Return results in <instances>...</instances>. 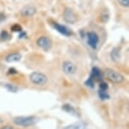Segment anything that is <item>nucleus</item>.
<instances>
[{
	"mask_svg": "<svg viewBox=\"0 0 129 129\" xmlns=\"http://www.w3.org/2000/svg\"><path fill=\"white\" fill-rule=\"evenodd\" d=\"M62 129H85V124L84 122L79 121V122H76L65 126Z\"/></svg>",
	"mask_w": 129,
	"mask_h": 129,
	"instance_id": "14",
	"label": "nucleus"
},
{
	"mask_svg": "<svg viewBox=\"0 0 129 129\" xmlns=\"http://www.w3.org/2000/svg\"><path fill=\"white\" fill-rule=\"evenodd\" d=\"M5 19H6L5 14H4V13H2V12H0V23L5 21Z\"/></svg>",
	"mask_w": 129,
	"mask_h": 129,
	"instance_id": "22",
	"label": "nucleus"
},
{
	"mask_svg": "<svg viewBox=\"0 0 129 129\" xmlns=\"http://www.w3.org/2000/svg\"><path fill=\"white\" fill-rule=\"evenodd\" d=\"M92 79L94 80V82L95 81H101L102 80V77H103V75H102V72L101 71V70L99 69L98 67H93L92 68V70H91V75L90 77Z\"/></svg>",
	"mask_w": 129,
	"mask_h": 129,
	"instance_id": "10",
	"label": "nucleus"
},
{
	"mask_svg": "<svg viewBox=\"0 0 129 129\" xmlns=\"http://www.w3.org/2000/svg\"><path fill=\"white\" fill-rule=\"evenodd\" d=\"M100 89L104 90V91H106V90L108 89V85H107L106 82H101V83H100Z\"/></svg>",
	"mask_w": 129,
	"mask_h": 129,
	"instance_id": "21",
	"label": "nucleus"
},
{
	"mask_svg": "<svg viewBox=\"0 0 129 129\" xmlns=\"http://www.w3.org/2000/svg\"><path fill=\"white\" fill-rule=\"evenodd\" d=\"M86 40L87 44L93 49H95L100 42L98 34L94 32V31H89V32L86 34Z\"/></svg>",
	"mask_w": 129,
	"mask_h": 129,
	"instance_id": "5",
	"label": "nucleus"
},
{
	"mask_svg": "<svg viewBox=\"0 0 129 129\" xmlns=\"http://www.w3.org/2000/svg\"><path fill=\"white\" fill-rule=\"evenodd\" d=\"M9 38V34L7 31L4 30L1 31V33H0V39L2 41H6L8 40Z\"/></svg>",
	"mask_w": 129,
	"mask_h": 129,
	"instance_id": "16",
	"label": "nucleus"
},
{
	"mask_svg": "<svg viewBox=\"0 0 129 129\" xmlns=\"http://www.w3.org/2000/svg\"><path fill=\"white\" fill-rule=\"evenodd\" d=\"M36 122L35 116H17L14 119V123L19 126L28 127L33 126Z\"/></svg>",
	"mask_w": 129,
	"mask_h": 129,
	"instance_id": "2",
	"label": "nucleus"
},
{
	"mask_svg": "<svg viewBox=\"0 0 129 129\" xmlns=\"http://www.w3.org/2000/svg\"><path fill=\"white\" fill-rule=\"evenodd\" d=\"M104 76L107 80L111 81V82H114V83H121L125 81L124 76H122L121 73H119L116 70L110 69V68H107L105 70Z\"/></svg>",
	"mask_w": 129,
	"mask_h": 129,
	"instance_id": "1",
	"label": "nucleus"
},
{
	"mask_svg": "<svg viewBox=\"0 0 129 129\" xmlns=\"http://www.w3.org/2000/svg\"><path fill=\"white\" fill-rule=\"evenodd\" d=\"M63 20L65 22L69 24H74L76 23L78 17L75 12L73 10V9L69 8V7H66L63 10Z\"/></svg>",
	"mask_w": 129,
	"mask_h": 129,
	"instance_id": "4",
	"label": "nucleus"
},
{
	"mask_svg": "<svg viewBox=\"0 0 129 129\" xmlns=\"http://www.w3.org/2000/svg\"><path fill=\"white\" fill-rule=\"evenodd\" d=\"M36 13V9L31 5L24 6L20 10V14H22L23 16H25V17H31Z\"/></svg>",
	"mask_w": 129,
	"mask_h": 129,
	"instance_id": "8",
	"label": "nucleus"
},
{
	"mask_svg": "<svg viewBox=\"0 0 129 129\" xmlns=\"http://www.w3.org/2000/svg\"><path fill=\"white\" fill-rule=\"evenodd\" d=\"M98 94H99V97L100 99L104 100V99H110V95L106 93V91H104V90H99L98 92Z\"/></svg>",
	"mask_w": 129,
	"mask_h": 129,
	"instance_id": "15",
	"label": "nucleus"
},
{
	"mask_svg": "<svg viewBox=\"0 0 129 129\" xmlns=\"http://www.w3.org/2000/svg\"><path fill=\"white\" fill-rule=\"evenodd\" d=\"M30 80L33 84L43 86L47 82V77L45 74L38 71H34L30 75Z\"/></svg>",
	"mask_w": 129,
	"mask_h": 129,
	"instance_id": "3",
	"label": "nucleus"
},
{
	"mask_svg": "<svg viewBox=\"0 0 129 129\" xmlns=\"http://www.w3.org/2000/svg\"><path fill=\"white\" fill-rule=\"evenodd\" d=\"M85 85H86L87 87H89L94 88V81L91 78V77H89V78L87 80L86 82H85Z\"/></svg>",
	"mask_w": 129,
	"mask_h": 129,
	"instance_id": "18",
	"label": "nucleus"
},
{
	"mask_svg": "<svg viewBox=\"0 0 129 129\" xmlns=\"http://www.w3.org/2000/svg\"><path fill=\"white\" fill-rule=\"evenodd\" d=\"M5 87L9 92H12V93H16V92L18 91L17 87L14 86V85H12V84H5Z\"/></svg>",
	"mask_w": 129,
	"mask_h": 129,
	"instance_id": "17",
	"label": "nucleus"
},
{
	"mask_svg": "<svg viewBox=\"0 0 129 129\" xmlns=\"http://www.w3.org/2000/svg\"><path fill=\"white\" fill-rule=\"evenodd\" d=\"M62 70L65 74L69 75V76H72L74 75L77 71V67L74 63L69 60H66L62 63Z\"/></svg>",
	"mask_w": 129,
	"mask_h": 129,
	"instance_id": "6",
	"label": "nucleus"
},
{
	"mask_svg": "<svg viewBox=\"0 0 129 129\" xmlns=\"http://www.w3.org/2000/svg\"><path fill=\"white\" fill-rule=\"evenodd\" d=\"M1 121H1V120H0V122H1Z\"/></svg>",
	"mask_w": 129,
	"mask_h": 129,
	"instance_id": "25",
	"label": "nucleus"
},
{
	"mask_svg": "<svg viewBox=\"0 0 129 129\" xmlns=\"http://www.w3.org/2000/svg\"><path fill=\"white\" fill-rule=\"evenodd\" d=\"M11 31H19V32H20V31H22V27H21L19 24H14V25L11 26Z\"/></svg>",
	"mask_w": 129,
	"mask_h": 129,
	"instance_id": "19",
	"label": "nucleus"
},
{
	"mask_svg": "<svg viewBox=\"0 0 129 129\" xmlns=\"http://www.w3.org/2000/svg\"><path fill=\"white\" fill-rule=\"evenodd\" d=\"M53 27H54L58 32H60L61 34H62V35L66 36H69L72 35V31H70L66 26L60 25V24H58V23H54L53 24Z\"/></svg>",
	"mask_w": 129,
	"mask_h": 129,
	"instance_id": "9",
	"label": "nucleus"
},
{
	"mask_svg": "<svg viewBox=\"0 0 129 129\" xmlns=\"http://www.w3.org/2000/svg\"><path fill=\"white\" fill-rule=\"evenodd\" d=\"M111 57L112 60L114 61H119L120 60V58H121V52H120V49L119 48H114L112 51L111 52Z\"/></svg>",
	"mask_w": 129,
	"mask_h": 129,
	"instance_id": "13",
	"label": "nucleus"
},
{
	"mask_svg": "<svg viewBox=\"0 0 129 129\" xmlns=\"http://www.w3.org/2000/svg\"><path fill=\"white\" fill-rule=\"evenodd\" d=\"M62 109L65 110L67 113L69 114H71L72 116H79V113L78 111L75 109L74 107H73L71 104H66L62 106Z\"/></svg>",
	"mask_w": 129,
	"mask_h": 129,
	"instance_id": "12",
	"label": "nucleus"
},
{
	"mask_svg": "<svg viewBox=\"0 0 129 129\" xmlns=\"http://www.w3.org/2000/svg\"><path fill=\"white\" fill-rule=\"evenodd\" d=\"M118 3L120 5L125 8H127L129 6V0H118Z\"/></svg>",
	"mask_w": 129,
	"mask_h": 129,
	"instance_id": "20",
	"label": "nucleus"
},
{
	"mask_svg": "<svg viewBox=\"0 0 129 129\" xmlns=\"http://www.w3.org/2000/svg\"><path fill=\"white\" fill-rule=\"evenodd\" d=\"M17 73V70L14 68H11V69L9 70V74H16Z\"/></svg>",
	"mask_w": 129,
	"mask_h": 129,
	"instance_id": "23",
	"label": "nucleus"
},
{
	"mask_svg": "<svg viewBox=\"0 0 129 129\" xmlns=\"http://www.w3.org/2000/svg\"><path fill=\"white\" fill-rule=\"evenodd\" d=\"M21 59V54L19 53H11L8 54L5 57L6 62L8 63H13V62H17Z\"/></svg>",
	"mask_w": 129,
	"mask_h": 129,
	"instance_id": "11",
	"label": "nucleus"
},
{
	"mask_svg": "<svg viewBox=\"0 0 129 129\" xmlns=\"http://www.w3.org/2000/svg\"><path fill=\"white\" fill-rule=\"evenodd\" d=\"M37 45L43 50L48 51L52 48V41L48 36H41L37 39Z\"/></svg>",
	"mask_w": 129,
	"mask_h": 129,
	"instance_id": "7",
	"label": "nucleus"
},
{
	"mask_svg": "<svg viewBox=\"0 0 129 129\" xmlns=\"http://www.w3.org/2000/svg\"><path fill=\"white\" fill-rule=\"evenodd\" d=\"M0 129H14L13 126H9V125H6V126H4L2 127H0Z\"/></svg>",
	"mask_w": 129,
	"mask_h": 129,
	"instance_id": "24",
	"label": "nucleus"
}]
</instances>
